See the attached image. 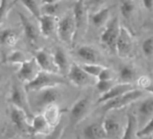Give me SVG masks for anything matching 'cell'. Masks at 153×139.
I'll return each mask as SVG.
<instances>
[{
  "mask_svg": "<svg viewBox=\"0 0 153 139\" xmlns=\"http://www.w3.org/2000/svg\"><path fill=\"white\" fill-rule=\"evenodd\" d=\"M87 9L88 7L85 3V0H76L75 2L72 10V15L76 25V35L82 30L88 20Z\"/></svg>",
  "mask_w": 153,
  "mask_h": 139,
  "instance_id": "5bb4252c",
  "label": "cell"
},
{
  "mask_svg": "<svg viewBox=\"0 0 153 139\" xmlns=\"http://www.w3.org/2000/svg\"><path fill=\"white\" fill-rule=\"evenodd\" d=\"M38 21L40 34L44 37H51L57 33L58 20L54 16L42 15Z\"/></svg>",
  "mask_w": 153,
  "mask_h": 139,
  "instance_id": "e0dca14e",
  "label": "cell"
},
{
  "mask_svg": "<svg viewBox=\"0 0 153 139\" xmlns=\"http://www.w3.org/2000/svg\"><path fill=\"white\" fill-rule=\"evenodd\" d=\"M17 16L20 19V23L22 25L23 31H24V34L25 35L27 42L29 43L30 45L35 47L38 44L40 31H38L35 25L25 14L19 11L17 12Z\"/></svg>",
  "mask_w": 153,
  "mask_h": 139,
  "instance_id": "8fae6325",
  "label": "cell"
},
{
  "mask_svg": "<svg viewBox=\"0 0 153 139\" xmlns=\"http://www.w3.org/2000/svg\"><path fill=\"white\" fill-rule=\"evenodd\" d=\"M135 3L133 0H120L119 3V9L120 12L125 19L129 20L132 17L135 12Z\"/></svg>",
  "mask_w": 153,
  "mask_h": 139,
  "instance_id": "83f0119b",
  "label": "cell"
},
{
  "mask_svg": "<svg viewBox=\"0 0 153 139\" xmlns=\"http://www.w3.org/2000/svg\"><path fill=\"white\" fill-rule=\"evenodd\" d=\"M134 89H137L135 85L132 83H116L110 90H108L106 93L101 95V97L97 100V104H103L110 99H113L114 98H117L130 90H132Z\"/></svg>",
  "mask_w": 153,
  "mask_h": 139,
  "instance_id": "2e32d148",
  "label": "cell"
},
{
  "mask_svg": "<svg viewBox=\"0 0 153 139\" xmlns=\"http://www.w3.org/2000/svg\"><path fill=\"white\" fill-rule=\"evenodd\" d=\"M59 8V2L58 3H52V4H42L41 6V11L42 15H47V16H54L58 12Z\"/></svg>",
  "mask_w": 153,
  "mask_h": 139,
  "instance_id": "e575fe53",
  "label": "cell"
},
{
  "mask_svg": "<svg viewBox=\"0 0 153 139\" xmlns=\"http://www.w3.org/2000/svg\"><path fill=\"white\" fill-rule=\"evenodd\" d=\"M103 126L107 135V139L121 138L122 127L120 122L114 117H107L103 121Z\"/></svg>",
  "mask_w": 153,
  "mask_h": 139,
  "instance_id": "d6986e66",
  "label": "cell"
},
{
  "mask_svg": "<svg viewBox=\"0 0 153 139\" xmlns=\"http://www.w3.org/2000/svg\"><path fill=\"white\" fill-rule=\"evenodd\" d=\"M52 130L51 126L49 125L43 114H38L33 116L31 123V135H48Z\"/></svg>",
  "mask_w": 153,
  "mask_h": 139,
  "instance_id": "ac0fdd59",
  "label": "cell"
},
{
  "mask_svg": "<svg viewBox=\"0 0 153 139\" xmlns=\"http://www.w3.org/2000/svg\"><path fill=\"white\" fill-rule=\"evenodd\" d=\"M79 59L86 61V63H98L99 54L97 51L89 45H82L76 52Z\"/></svg>",
  "mask_w": 153,
  "mask_h": 139,
  "instance_id": "7402d4cb",
  "label": "cell"
},
{
  "mask_svg": "<svg viewBox=\"0 0 153 139\" xmlns=\"http://www.w3.org/2000/svg\"><path fill=\"white\" fill-rule=\"evenodd\" d=\"M80 66L88 74H89L90 76L97 78V79L98 75L101 73V72L105 69L104 66L99 65L98 63H84Z\"/></svg>",
  "mask_w": 153,
  "mask_h": 139,
  "instance_id": "4dcf8cb0",
  "label": "cell"
},
{
  "mask_svg": "<svg viewBox=\"0 0 153 139\" xmlns=\"http://www.w3.org/2000/svg\"><path fill=\"white\" fill-rule=\"evenodd\" d=\"M53 59L55 61V64L59 70V72L61 75H66L68 72V70L70 68V63L68 61V58L64 52V50L61 47H56L54 50Z\"/></svg>",
  "mask_w": 153,
  "mask_h": 139,
  "instance_id": "44dd1931",
  "label": "cell"
},
{
  "mask_svg": "<svg viewBox=\"0 0 153 139\" xmlns=\"http://www.w3.org/2000/svg\"><path fill=\"white\" fill-rule=\"evenodd\" d=\"M144 95V91L140 89H134L130 90L117 98L110 99L105 103H103L101 109L104 112H108L114 109H120L123 107H126L137 100H139Z\"/></svg>",
  "mask_w": 153,
  "mask_h": 139,
  "instance_id": "277c9868",
  "label": "cell"
},
{
  "mask_svg": "<svg viewBox=\"0 0 153 139\" xmlns=\"http://www.w3.org/2000/svg\"><path fill=\"white\" fill-rule=\"evenodd\" d=\"M110 11L111 8L105 7L98 10L97 13H94L90 17L92 25L96 27H101L106 25V23L108 22V18L110 16Z\"/></svg>",
  "mask_w": 153,
  "mask_h": 139,
  "instance_id": "484cf974",
  "label": "cell"
},
{
  "mask_svg": "<svg viewBox=\"0 0 153 139\" xmlns=\"http://www.w3.org/2000/svg\"><path fill=\"white\" fill-rule=\"evenodd\" d=\"M10 118L14 126L19 131L31 135V124H29L28 122L29 117L23 109L11 105Z\"/></svg>",
  "mask_w": 153,
  "mask_h": 139,
  "instance_id": "7c38bea8",
  "label": "cell"
},
{
  "mask_svg": "<svg viewBox=\"0 0 153 139\" xmlns=\"http://www.w3.org/2000/svg\"><path fill=\"white\" fill-rule=\"evenodd\" d=\"M138 126H145L153 117V96L141 100L137 108ZM142 126V127H143Z\"/></svg>",
  "mask_w": 153,
  "mask_h": 139,
  "instance_id": "9a60e30c",
  "label": "cell"
},
{
  "mask_svg": "<svg viewBox=\"0 0 153 139\" xmlns=\"http://www.w3.org/2000/svg\"><path fill=\"white\" fill-rule=\"evenodd\" d=\"M57 34L64 43H72L76 37V25L72 14H68L58 21Z\"/></svg>",
  "mask_w": 153,
  "mask_h": 139,
  "instance_id": "8992f818",
  "label": "cell"
},
{
  "mask_svg": "<svg viewBox=\"0 0 153 139\" xmlns=\"http://www.w3.org/2000/svg\"><path fill=\"white\" fill-rule=\"evenodd\" d=\"M21 4L36 18L39 19L42 16L41 6L39 5L37 0H18Z\"/></svg>",
  "mask_w": 153,
  "mask_h": 139,
  "instance_id": "f1b7e54d",
  "label": "cell"
},
{
  "mask_svg": "<svg viewBox=\"0 0 153 139\" xmlns=\"http://www.w3.org/2000/svg\"><path fill=\"white\" fill-rule=\"evenodd\" d=\"M120 29L121 25L119 19L117 16H114L106 23L105 29L102 32L100 37L101 43L112 52H115V46L120 34Z\"/></svg>",
  "mask_w": 153,
  "mask_h": 139,
  "instance_id": "5b68a950",
  "label": "cell"
},
{
  "mask_svg": "<svg viewBox=\"0 0 153 139\" xmlns=\"http://www.w3.org/2000/svg\"><path fill=\"white\" fill-rule=\"evenodd\" d=\"M16 1L10 0H1L0 1V25H2L7 18L9 11L13 8Z\"/></svg>",
  "mask_w": 153,
  "mask_h": 139,
  "instance_id": "f546056e",
  "label": "cell"
},
{
  "mask_svg": "<svg viewBox=\"0 0 153 139\" xmlns=\"http://www.w3.org/2000/svg\"><path fill=\"white\" fill-rule=\"evenodd\" d=\"M141 50L146 57H150L153 55V36H149L142 42Z\"/></svg>",
  "mask_w": 153,
  "mask_h": 139,
  "instance_id": "836d02e7",
  "label": "cell"
},
{
  "mask_svg": "<svg viewBox=\"0 0 153 139\" xmlns=\"http://www.w3.org/2000/svg\"><path fill=\"white\" fill-rule=\"evenodd\" d=\"M85 139H107L103 123L93 122L88 125L83 130Z\"/></svg>",
  "mask_w": 153,
  "mask_h": 139,
  "instance_id": "ffe728a7",
  "label": "cell"
},
{
  "mask_svg": "<svg viewBox=\"0 0 153 139\" xmlns=\"http://www.w3.org/2000/svg\"><path fill=\"white\" fill-rule=\"evenodd\" d=\"M26 60H27L26 55L22 51H20V50H15V51H13L7 57V61L8 63L18 64V65H20L21 63H23Z\"/></svg>",
  "mask_w": 153,
  "mask_h": 139,
  "instance_id": "1f68e13d",
  "label": "cell"
},
{
  "mask_svg": "<svg viewBox=\"0 0 153 139\" xmlns=\"http://www.w3.org/2000/svg\"><path fill=\"white\" fill-rule=\"evenodd\" d=\"M22 83L23 82H21L18 79L13 81L10 89L9 102L12 106L23 109L27 114L29 118H33V114L29 104L27 91L25 88V84L23 85Z\"/></svg>",
  "mask_w": 153,
  "mask_h": 139,
  "instance_id": "3957f363",
  "label": "cell"
},
{
  "mask_svg": "<svg viewBox=\"0 0 153 139\" xmlns=\"http://www.w3.org/2000/svg\"><path fill=\"white\" fill-rule=\"evenodd\" d=\"M0 1H1V0H0Z\"/></svg>",
  "mask_w": 153,
  "mask_h": 139,
  "instance_id": "f6af8a7d",
  "label": "cell"
},
{
  "mask_svg": "<svg viewBox=\"0 0 153 139\" xmlns=\"http://www.w3.org/2000/svg\"><path fill=\"white\" fill-rule=\"evenodd\" d=\"M40 71L41 69L35 58L27 59L19 65V69L16 72V78L24 84H26L32 81L37 76Z\"/></svg>",
  "mask_w": 153,
  "mask_h": 139,
  "instance_id": "ba28073f",
  "label": "cell"
},
{
  "mask_svg": "<svg viewBox=\"0 0 153 139\" xmlns=\"http://www.w3.org/2000/svg\"><path fill=\"white\" fill-rule=\"evenodd\" d=\"M142 4L147 10H153V0H142Z\"/></svg>",
  "mask_w": 153,
  "mask_h": 139,
  "instance_id": "60d3db41",
  "label": "cell"
},
{
  "mask_svg": "<svg viewBox=\"0 0 153 139\" xmlns=\"http://www.w3.org/2000/svg\"><path fill=\"white\" fill-rule=\"evenodd\" d=\"M153 135V117L148 121V123L137 131L136 135L138 137H146Z\"/></svg>",
  "mask_w": 153,
  "mask_h": 139,
  "instance_id": "d590c367",
  "label": "cell"
},
{
  "mask_svg": "<svg viewBox=\"0 0 153 139\" xmlns=\"http://www.w3.org/2000/svg\"><path fill=\"white\" fill-rule=\"evenodd\" d=\"M64 129H65L64 126L59 123L57 126L52 128L50 134L46 135L44 139H61L64 133Z\"/></svg>",
  "mask_w": 153,
  "mask_h": 139,
  "instance_id": "8d00e7d4",
  "label": "cell"
},
{
  "mask_svg": "<svg viewBox=\"0 0 153 139\" xmlns=\"http://www.w3.org/2000/svg\"><path fill=\"white\" fill-rule=\"evenodd\" d=\"M137 127H138L137 117L133 114L129 113L127 115V124L125 129L120 139H134V136L136 135L137 133Z\"/></svg>",
  "mask_w": 153,
  "mask_h": 139,
  "instance_id": "cb8c5ba5",
  "label": "cell"
},
{
  "mask_svg": "<svg viewBox=\"0 0 153 139\" xmlns=\"http://www.w3.org/2000/svg\"><path fill=\"white\" fill-rule=\"evenodd\" d=\"M91 108V99L85 96L76 100L70 108L69 120L72 126L79 125L88 115Z\"/></svg>",
  "mask_w": 153,
  "mask_h": 139,
  "instance_id": "52a82bcc",
  "label": "cell"
},
{
  "mask_svg": "<svg viewBox=\"0 0 153 139\" xmlns=\"http://www.w3.org/2000/svg\"><path fill=\"white\" fill-rule=\"evenodd\" d=\"M105 2V0H88V6L91 8H96L100 7Z\"/></svg>",
  "mask_w": 153,
  "mask_h": 139,
  "instance_id": "ab89813d",
  "label": "cell"
},
{
  "mask_svg": "<svg viewBox=\"0 0 153 139\" xmlns=\"http://www.w3.org/2000/svg\"><path fill=\"white\" fill-rule=\"evenodd\" d=\"M43 116L45 117L46 120L48 121V123L51 126V128H54L60 123L59 121H60L61 111H60L59 106L57 105V103L48 106L43 110Z\"/></svg>",
  "mask_w": 153,
  "mask_h": 139,
  "instance_id": "603a6c76",
  "label": "cell"
},
{
  "mask_svg": "<svg viewBox=\"0 0 153 139\" xmlns=\"http://www.w3.org/2000/svg\"><path fill=\"white\" fill-rule=\"evenodd\" d=\"M109 80H114V73L110 69L105 67V69L98 75L97 81H109Z\"/></svg>",
  "mask_w": 153,
  "mask_h": 139,
  "instance_id": "f35d334b",
  "label": "cell"
},
{
  "mask_svg": "<svg viewBox=\"0 0 153 139\" xmlns=\"http://www.w3.org/2000/svg\"><path fill=\"white\" fill-rule=\"evenodd\" d=\"M152 136H153V135H152Z\"/></svg>",
  "mask_w": 153,
  "mask_h": 139,
  "instance_id": "ee69618b",
  "label": "cell"
},
{
  "mask_svg": "<svg viewBox=\"0 0 153 139\" xmlns=\"http://www.w3.org/2000/svg\"><path fill=\"white\" fill-rule=\"evenodd\" d=\"M139 85L142 88V90L149 91L153 96V82L146 77H142L139 80Z\"/></svg>",
  "mask_w": 153,
  "mask_h": 139,
  "instance_id": "74e56055",
  "label": "cell"
},
{
  "mask_svg": "<svg viewBox=\"0 0 153 139\" xmlns=\"http://www.w3.org/2000/svg\"><path fill=\"white\" fill-rule=\"evenodd\" d=\"M34 58L41 69V71L52 72V73H59L53 59V54H51L46 50L44 49L36 50Z\"/></svg>",
  "mask_w": 153,
  "mask_h": 139,
  "instance_id": "4fadbf2b",
  "label": "cell"
},
{
  "mask_svg": "<svg viewBox=\"0 0 153 139\" xmlns=\"http://www.w3.org/2000/svg\"><path fill=\"white\" fill-rule=\"evenodd\" d=\"M2 80H3V75H2V74H0V83H1Z\"/></svg>",
  "mask_w": 153,
  "mask_h": 139,
  "instance_id": "7bdbcfd3",
  "label": "cell"
},
{
  "mask_svg": "<svg viewBox=\"0 0 153 139\" xmlns=\"http://www.w3.org/2000/svg\"><path fill=\"white\" fill-rule=\"evenodd\" d=\"M67 81L63 75L59 73H52L44 71H40L37 76L30 82L25 84L26 91H35L46 88L58 87L61 84H66Z\"/></svg>",
  "mask_w": 153,
  "mask_h": 139,
  "instance_id": "7a4b0ae2",
  "label": "cell"
},
{
  "mask_svg": "<svg viewBox=\"0 0 153 139\" xmlns=\"http://www.w3.org/2000/svg\"><path fill=\"white\" fill-rule=\"evenodd\" d=\"M136 78V71L131 65H122L119 68V81L122 83H131Z\"/></svg>",
  "mask_w": 153,
  "mask_h": 139,
  "instance_id": "4316f807",
  "label": "cell"
},
{
  "mask_svg": "<svg viewBox=\"0 0 153 139\" xmlns=\"http://www.w3.org/2000/svg\"><path fill=\"white\" fill-rule=\"evenodd\" d=\"M42 4H52V3H58L59 0H40Z\"/></svg>",
  "mask_w": 153,
  "mask_h": 139,
  "instance_id": "b9f144b4",
  "label": "cell"
},
{
  "mask_svg": "<svg viewBox=\"0 0 153 139\" xmlns=\"http://www.w3.org/2000/svg\"><path fill=\"white\" fill-rule=\"evenodd\" d=\"M67 77L73 84H75L78 87L87 86L89 84H93L95 82L94 81L95 78L88 74L82 69V67L76 63H72L70 65Z\"/></svg>",
  "mask_w": 153,
  "mask_h": 139,
  "instance_id": "9c48e42d",
  "label": "cell"
},
{
  "mask_svg": "<svg viewBox=\"0 0 153 139\" xmlns=\"http://www.w3.org/2000/svg\"><path fill=\"white\" fill-rule=\"evenodd\" d=\"M116 83L114 82V80H109V81H97L96 83V87L97 90L101 93V95L106 93L108 90H110Z\"/></svg>",
  "mask_w": 153,
  "mask_h": 139,
  "instance_id": "d6a6232c",
  "label": "cell"
},
{
  "mask_svg": "<svg viewBox=\"0 0 153 139\" xmlns=\"http://www.w3.org/2000/svg\"><path fill=\"white\" fill-rule=\"evenodd\" d=\"M133 49V39L127 28L121 25L120 34L116 42L115 52L121 58L128 57Z\"/></svg>",
  "mask_w": 153,
  "mask_h": 139,
  "instance_id": "30bf717a",
  "label": "cell"
},
{
  "mask_svg": "<svg viewBox=\"0 0 153 139\" xmlns=\"http://www.w3.org/2000/svg\"><path fill=\"white\" fill-rule=\"evenodd\" d=\"M27 96L32 111L33 109L41 111L51 104H56L61 95L57 87H51L35 91H28Z\"/></svg>",
  "mask_w": 153,
  "mask_h": 139,
  "instance_id": "6da1fadb",
  "label": "cell"
},
{
  "mask_svg": "<svg viewBox=\"0 0 153 139\" xmlns=\"http://www.w3.org/2000/svg\"><path fill=\"white\" fill-rule=\"evenodd\" d=\"M19 40V34L14 29H5L0 33V43L7 47H14Z\"/></svg>",
  "mask_w": 153,
  "mask_h": 139,
  "instance_id": "d4e9b609",
  "label": "cell"
}]
</instances>
